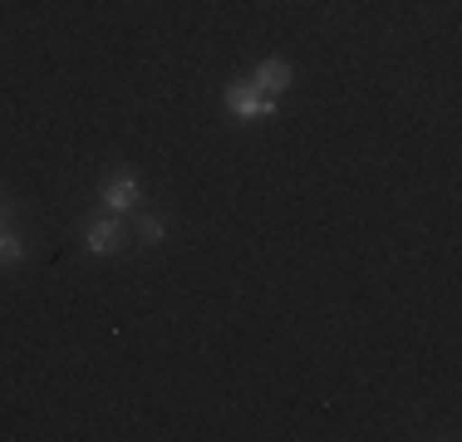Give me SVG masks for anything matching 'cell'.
Segmentation results:
<instances>
[{
	"label": "cell",
	"mask_w": 462,
	"mask_h": 442,
	"mask_svg": "<svg viewBox=\"0 0 462 442\" xmlns=\"http://www.w3.org/2000/svg\"><path fill=\"white\" fill-rule=\"evenodd\" d=\"M222 104H226V114L236 118V124H261V118H276V98L261 94V88H251V84H226Z\"/></svg>",
	"instance_id": "obj_1"
},
{
	"label": "cell",
	"mask_w": 462,
	"mask_h": 442,
	"mask_svg": "<svg viewBox=\"0 0 462 442\" xmlns=\"http://www.w3.org/2000/svg\"><path fill=\"white\" fill-rule=\"evenodd\" d=\"M138 197H143V187H138V177L128 172V168L108 172L104 182H98V207H104L108 216H124V212H134V207H138Z\"/></svg>",
	"instance_id": "obj_2"
},
{
	"label": "cell",
	"mask_w": 462,
	"mask_h": 442,
	"mask_svg": "<svg viewBox=\"0 0 462 442\" xmlns=\"http://www.w3.org/2000/svg\"><path fill=\"white\" fill-rule=\"evenodd\" d=\"M118 246H124V226H118V216H94L84 221V251L89 256H118Z\"/></svg>",
	"instance_id": "obj_3"
},
{
	"label": "cell",
	"mask_w": 462,
	"mask_h": 442,
	"mask_svg": "<svg viewBox=\"0 0 462 442\" xmlns=\"http://www.w3.org/2000/svg\"><path fill=\"white\" fill-rule=\"evenodd\" d=\"M295 84V69H291V60H276V54H271V60H261L256 64V74H251V88H261V94H285V88Z\"/></svg>",
	"instance_id": "obj_4"
},
{
	"label": "cell",
	"mask_w": 462,
	"mask_h": 442,
	"mask_svg": "<svg viewBox=\"0 0 462 442\" xmlns=\"http://www.w3.org/2000/svg\"><path fill=\"white\" fill-rule=\"evenodd\" d=\"M138 241L143 246H162V241H168V221L162 216H138Z\"/></svg>",
	"instance_id": "obj_5"
},
{
	"label": "cell",
	"mask_w": 462,
	"mask_h": 442,
	"mask_svg": "<svg viewBox=\"0 0 462 442\" xmlns=\"http://www.w3.org/2000/svg\"><path fill=\"white\" fill-rule=\"evenodd\" d=\"M20 261H25V241L10 226H0V265H20Z\"/></svg>",
	"instance_id": "obj_6"
},
{
	"label": "cell",
	"mask_w": 462,
	"mask_h": 442,
	"mask_svg": "<svg viewBox=\"0 0 462 442\" xmlns=\"http://www.w3.org/2000/svg\"><path fill=\"white\" fill-rule=\"evenodd\" d=\"M0 226H10V202L0 197Z\"/></svg>",
	"instance_id": "obj_7"
}]
</instances>
